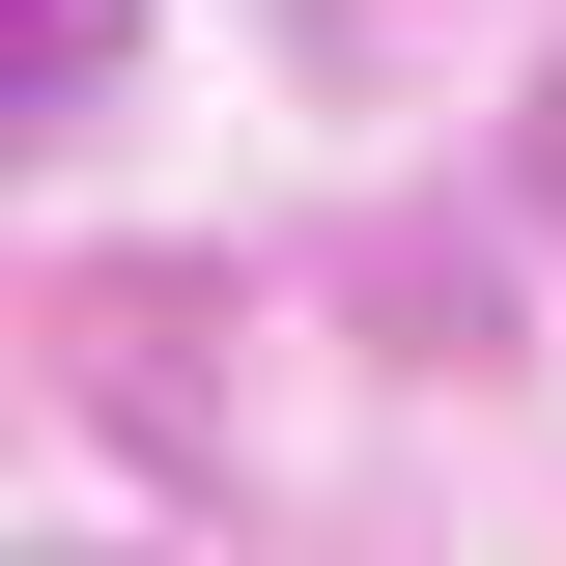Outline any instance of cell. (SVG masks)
Masks as SVG:
<instances>
[]
</instances>
